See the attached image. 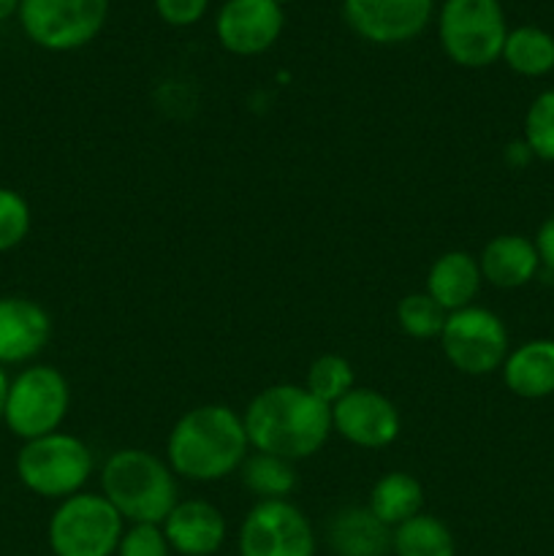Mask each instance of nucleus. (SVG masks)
Returning a JSON list of instances; mask_svg holds the SVG:
<instances>
[{
    "mask_svg": "<svg viewBox=\"0 0 554 556\" xmlns=\"http://www.w3.org/2000/svg\"><path fill=\"white\" fill-rule=\"evenodd\" d=\"M242 421L250 448L288 462L315 456L335 432L331 407L293 383L269 386L255 394Z\"/></svg>",
    "mask_w": 554,
    "mask_h": 556,
    "instance_id": "f257e3e1",
    "label": "nucleus"
},
{
    "mask_svg": "<svg viewBox=\"0 0 554 556\" xmlns=\"http://www.w3.org/2000/svg\"><path fill=\"white\" fill-rule=\"evenodd\" d=\"M250 440L242 416L228 405H201L185 413L166 440L174 476L193 483L223 481L248 459Z\"/></svg>",
    "mask_w": 554,
    "mask_h": 556,
    "instance_id": "f03ea898",
    "label": "nucleus"
},
{
    "mask_svg": "<svg viewBox=\"0 0 554 556\" xmlns=\"http://www.w3.org/2000/svg\"><path fill=\"white\" fill-rule=\"evenodd\" d=\"M101 489L128 525H163L179 503L168 462L141 448L114 451L103 462Z\"/></svg>",
    "mask_w": 554,
    "mask_h": 556,
    "instance_id": "7ed1b4c3",
    "label": "nucleus"
},
{
    "mask_svg": "<svg viewBox=\"0 0 554 556\" xmlns=\"http://www.w3.org/2000/svg\"><path fill=\"white\" fill-rule=\"evenodd\" d=\"M92 454L76 434L52 432L27 440L16 454V478L27 492L47 500H65L81 492L92 476Z\"/></svg>",
    "mask_w": 554,
    "mask_h": 556,
    "instance_id": "20e7f679",
    "label": "nucleus"
},
{
    "mask_svg": "<svg viewBox=\"0 0 554 556\" xmlns=\"http://www.w3.org/2000/svg\"><path fill=\"white\" fill-rule=\"evenodd\" d=\"M125 521L103 494L79 492L60 500L47 527L54 556H114Z\"/></svg>",
    "mask_w": 554,
    "mask_h": 556,
    "instance_id": "39448f33",
    "label": "nucleus"
},
{
    "mask_svg": "<svg viewBox=\"0 0 554 556\" xmlns=\"http://www.w3.org/2000/svg\"><path fill=\"white\" fill-rule=\"evenodd\" d=\"M71 407V389L63 372L49 364L25 367L9 383L3 424L20 440H36L60 432Z\"/></svg>",
    "mask_w": 554,
    "mask_h": 556,
    "instance_id": "423d86ee",
    "label": "nucleus"
},
{
    "mask_svg": "<svg viewBox=\"0 0 554 556\" xmlns=\"http://www.w3.org/2000/svg\"><path fill=\"white\" fill-rule=\"evenodd\" d=\"M443 52L462 68H487L503 54L505 27L500 0H445L438 22Z\"/></svg>",
    "mask_w": 554,
    "mask_h": 556,
    "instance_id": "0eeeda50",
    "label": "nucleus"
},
{
    "mask_svg": "<svg viewBox=\"0 0 554 556\" xmlns=\"http://www.w3.org/2000/svg\"><path fill=\"white\" fill-rule=\"evenodd\" d=\"M109 0H22L25 36L49 52H71L90 43L106 25Z\"/></svg>",
    "mask_w": 554,
    "mask_h": 556,
    "instance_id": "6e6552de",
    "label": "nucleus"
},
{
    "mask_svg": "<svg viewBox=\"0 0 554 556\" xmlns=\"http://www.w3.org/2000/svg\"><path fill=\"white\" fill-rule=\"evenodd\" d=\"M438 340L451 367L465 375H476V378L503 367L508 356L505 324L492 309L476 307V304L449 313Z\"/></svg>",
    "mask_w": 554,
    "mask_h": 556,
    "instance_id": "1a4fd4ad",
    "label": "nucleus"
},
{
    "mask_svg": "<svg viewBox=\"0 0 554 556\" xmlns=\"http://www.w3.org/2000/svg\"><path fill=\"white\" fill-rule=\"evenodd\" d=\"M239 556H315L313 525L288 500H261L239 527Z\"/></svg>",
    "mask_w": 554,
    "mask_h": 556,
    "instance_id": "9d476101",
    "label": "nucleus"
},
{
    "mask_svg": "<svg viewBox=\"0 0 554 556\" xmlns=\"http://www.w3.org/2000/svg\"><path fill=\"white\" fill-rule=\"evenodd\" d=\"M331 429L356 448L378 451L400 438L402 418L394 402L375 389H353L331 405Z\"/></svg>",
    "mask_w": 554,
    "mask_h": 556,
    "instance_id": "9b49d317",
    "label": "nucleus"
},
{
    "mask_svg": "<svg viewBox=\"0 0 554 556\" xmlns=\"http://www.w3.org/2000/svg\"><path fill=\"white\" fill-rule=\"evenodd\" d=\"M348 25L373 43H405L432 16V0H342Z\"/></svg>",
    "mask_w": 554,
    "mask_h": 556,
    "instance_id": "f8f14e48",
    "label": "nucleus"
},
{
    "mask_svg": "<svg viewBox=\"0 0 554 556\" xmlns=\"http://www.w3.org/2000/svg\"><path fill=\"white\" fill-rule=\"evenodd\" d=\"M215 30L223 49L239 58H253L280 38L282 5L275 0H226L217 11Z\"/></svg>",
    "mask_w": 554,
    "mask_h": 556,
    "instance_id": "ddd939ff",
    "label": "nucleus"
},
{
    "mask_svg": "<svg viewBox=\"0 0 554 556\" xmlns=\"http://www.w3.org/2000/svg\"><path fill=\"white\" fill-rule=\"evenodd\" d=\"M52 318L25 296H0V367L27 364L47 348Z\"/></svg>",
    "mask_w": 554,
    "mask_h": 556,
    "instance_id": "4468645a",
    "label": "nucleus"
},
{
    "mask_svg": "<svg viewBox=\"0 0 554 556\" xmlns=\"http://www.w3.org/2000/svg\"><path fill=\"white\" fill-rule=\"evenodd\" d=\"M161 527L179 556H215L228 532L226 516L206 500H179Z\"/></svg>",
    "mask_w": 554,
    "mask_h": 556,
    "instance_id": "2eb2a0df",
    "label": "nucleus"
},
{
    "mask_svg": "<svg viewBox=\"0 0 554 556\" xmlns=\"http://www.w3.org/2000/svg\"><path fill=\"white\" fill-rule=\"evenodd\" d=\"M538 258L536 242L519 233H503L487 242V248L478 255V269L487 282L494 288H521L538 275Z\"/></svg>",
    "mask_w": 554,
    "mask_h": 556,
    "instance_id": "dca6fc26",
    "label": "nucleus"
},
{
    "mask_svg": "<svg viewBox=\"0 0 554 556\" xmlns=\"http://www.w3.org/2000/svg\"><path fill=\"white\" fill-rule=\"evenodd\" d=\"M326 543L335 556H386L391 552V530L369 508L353 505L331 516Z\"/></svg>",
    "mask_w": 554,
    "mask_h": 556,
    "instance_id": "f3484780",
    "label": "nucleus"
},
{
    "mask_svg": "<svg viewBox=\"0 0 554 556\" xmlns=\"http://www.w3.org/2000/svg\"><path fill=\"white\" fill-rule=\"evenodd\" d=\"M481 282L483 277L478 269V258H473L465 250H449L429 266L424 293H429L445 313H456V309L470 307Z\"/></svg>",
    "mask_w": 554,
    "mask_h": 556,
    "instance_id": "a211bd4d",
    "label": "nucleus"
},
{
    "mask_svg": "<svg viewBox=\"0 0 554 556\" xmlns=\"http://www.w3.org/2000/svg\"><path fill=\"white\" fill-rule=\"evenodd\" d=\"M503 380L521 400H543L554 394V340H530L508 353Z\"/></svg>",
    "mask_w": 554,
    "mask_h": 556,
    "instance_id": "6ab92c4d",
    "label": "nucleus"
},
{
    "mask_svg": "<svg viewBox=\"0 0 554 556\" xmlns=\"http://www.w3.org/2000/svg\"><path fill=\"white\" fill-rule=\"evenodd\" d=\"M367 508L373 510L375 519L383 521L389 530H394L402 521L421 514L424 486L411 472H386V476H380L375 481Z\"/></svg>",
    "mask_w": 554,
    "mask_h": 556,
    "instance_id": "aec40b11",
    "label": "nucleus"
},
{
    "mask_svg": "<svg viewBox=\"0 0 554 556\" xmlns=\"http://www.w3.org/2000/svg\"><path fill=\"white\" fill-rule=\"evenodd\" d=\"M391 552L396 556H456V543L438 516L421 510L391 530Z\"/></svg>",
    "mask_w": 554,
    "mask_h": 556,
    "instance_id": "412c9836",
    "label": "nucleus"
},
{
    "mask_svg": "<svg viewBox=\"0 0 554 556\" xmlns=\"http://www.w3.org/2000/svg\"><path fill=\"white\" fill-rule=\"evenodd\" d=\"M500 58L511 71L521 76H543L554 68V38L541 27H516L508 30Z\"/></svg>",
    "mask_w": 554,
    "mask_h": 556,
    "instance_id": "4be33fe9",
    "label": "nucleus"
},
{
    "mask_svg": "<svg viewBox=\"0 0 554 556\" xmlns=\"http://www.w3.org/2000/svg\"><path fill=\"white\" fill-rule=\"evenodd\" d=\"M242 483L253 497L261 500H288L297 489V470L293 462L280 459L269 454H248V459L239 467Z\"/></svg>",
    "mask_w": 554,
    "mask_h": 556,
    "instance_id": "5701e85b",
    "label": "nucleus"
},
{
    "mask_svg": "<svg viewBox=\"0 0 554 556\" xmlns=\"http://www.w3.org/2000/svg\"><path fill=\"white\" fill-rule=\"evenodd\" d=\"M304 389L320 400L324 405H335L340 402L348 391L356 389V375L348 358L337 356V353H326L318 356L307 369V378H304Z\"/></svg>",
    "mask_w": 554,
    "mask_h": 556,
    "instance_id": "b1692460",
    "label": "nucleus"
},
{
    "mask_svg": "<svg viewBox=\"0 0 554 556\" xmlns=\"http://www.w3.org/2000/svg\"><path fill=\"white\" fill-rule=\"evenodd\" d=\"M445 318L449 313L429 293H411L396 304V324L413 340H438Z\"/></svg>",
    "mask_w": 554,
    "mask_h": 556,
    "instance_id": "393cba45",
    "label": "nucleus"
},
{
    "mask_svg": "<svg viewBox=\"0 0 554 556\" xmlns=\"http://www.w3.org/2000/svg\"><path fill=\"white\" fill-rule=\"evenodd\" d=\"M525 144L530 155L554 163V90L541 92L527 109Z\"/></svg>",
    "mask_w": 554,
    "mask_h": 556,
    "instance_id": "a878e982",
    "label": "nucleus"
},
{
    "mask_svg": "<svg viewBox=\"0 0 554 556\" xmlns=\"http://www.w3.org/2000/svg\"><path fill=\"white\" fill-rule=\"evenodd\" d=\"M30 233V206L16 190L0 188V253H9Z\"/></svg>",
    "mask_w": 554,
    "mask_h": 556,
    "instance_id": "bb28decb",
    "label": "nucleus"
},
{
    "mask_svg": "<svg viewBox=\"0 0 554 556\" xmlns=\"http://www.w3.org/2000/svg\"><path fill=\"white\" fill-rule=\"evenodd\" d=\"M172 546L161 525H130L123 532L117 556H168Z\"/></svg>",
    "mask_w": 554,
    "mask_h": 556,
    "instance_id": "cd10ccee",
    "label": "nucleus"
},
{
    "mask_svg": "<svg viewBox=\"0 0 554 556\" xmlns=\"http://www.w3.org/2000/svg\"><path fill=\"white\" fill-rule=\"evenodd\" d=\"M206 5L210 0H155L158 16L174 27L196 25L206 14Z\"/></svg>",
    "mask_w": 554,
    "mask_h": 556,
    "instance_id": "c85d7f7f",
    "label": "nucleus"
},
{
    "mask_svg": "<svg viewBox=\"0 0 554 556\" xmlns=\"http://www.w3.org/2000/svg\"><path fill=\"white\" fill-rule=\"evenodd\" d=\"M536 248H538V258H541V264H546L549 269L554 271V215L546 217L543 226L538 228Z\"/></svg>",
    "mask_w": 554,
    "mask_h": 556,
    "instance_id": "c756f323",
    "label": "nucleus"
},
{
    "mask_svg": "<svg viewBox=\"0 0 554 556\" xmlns=\"http://www.w3.org/2000/svg\"><path fill=\"white\" fill-rule=\"evenodd\" d=\"M20 5L22 0H0V22H5L9 16L20 14Z\"/></svg>",
    "mask_w": 554,
    "mask_h": 556,
    "instance_id": "7c9ffc66",
    "label": "nucleus"
},
{
    "mask_svg": "<svg viewBox=\"0 0 554 556\" xmlns=\"http://www.w3.org/2000/svg\"><path fill=\"white\" fill-rule=\"evenodd\" d=\"M9 375H5V367H0V421H3V410H5V394H9Z\"/></svg>",
    "mask_w": 554,
    "mask_h": 556,
    "instance_id": "2f4dec72",
    "label": "nucleus"
},
{
    "mask_svg": "<svg viewBox=\"0 0 554 556\" xmlns=\"http://www.w3.org/2000/svg\"><path fill=\"white\" fill-rule=\"evenodd\" d=\"M275 3H277V5H282V3H288V0H275Z\"/></svg>",
    "mask_w": 554,
    "mask_h": 556,
    "instance_id": "473e14b6",
    "label": "nucleus"
},
{
    "mask_svg": "<svg viewBox=\"0 0 554 556\" xmlns=\"http://www.w3.org/2000/svg\"><path fill=\"white\" fill-rule=\"evenodd\" d=\"M215 556H217V554H215Z\"/></svg>",
    "mask_w": 554,
    "mask_h": 556,
    "instance_id": "72a5a7b5",
    "label": "nucleus"
}]
</instances>
